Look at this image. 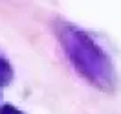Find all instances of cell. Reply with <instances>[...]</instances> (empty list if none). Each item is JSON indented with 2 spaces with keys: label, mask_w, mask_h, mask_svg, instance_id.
<instances>
[{
  "label": "cell",
  "mask_w": 121,
  "mask_h": 114,
  "mask_svg": "<svg viewBox=\"0 0 121 114\" xmlns=\"http://www.w3.org/2000/svg\"><path fill=\"white\" fill-rule=\"evenodd\" d=\"M59 39L70 61L84 77L94 83H108L112 79V64L108 61L106 53L95 44V41L72 24L59 26Z\"/></svg>",
  "instance_id": "6da1fadb"
},
{
  "label": "cell",
  "mask_w": 121,
  "mask_h": 114,
  "mask_svg": "<svg viewBox=\"0 0 121 114\" xmlns=\"http://www.w3.org/2000/svg\"><path fill=\"white\" fill-rule=\"evenodd\" d=\"M11 77V66L0 57V85H4V81H8Z\"/></svg>",
  "instance_id": "7a4b0ae2"
},
{
  "label": "cell",
  "mask_w": 121,
  "mask_h": 114,
  "mask_svg": "<svg viewBox=\"0 0 121 114\" xmlns=\"http://www.w3.org/2000/svg\"><path fill=\"white\" fill-rule=\"evenodd\" d=\"M2 114H20V112L15 110L13 107H4V109H2Z\"/></svg>",
  "instance_id": "3957f363"
}]
</instances>
